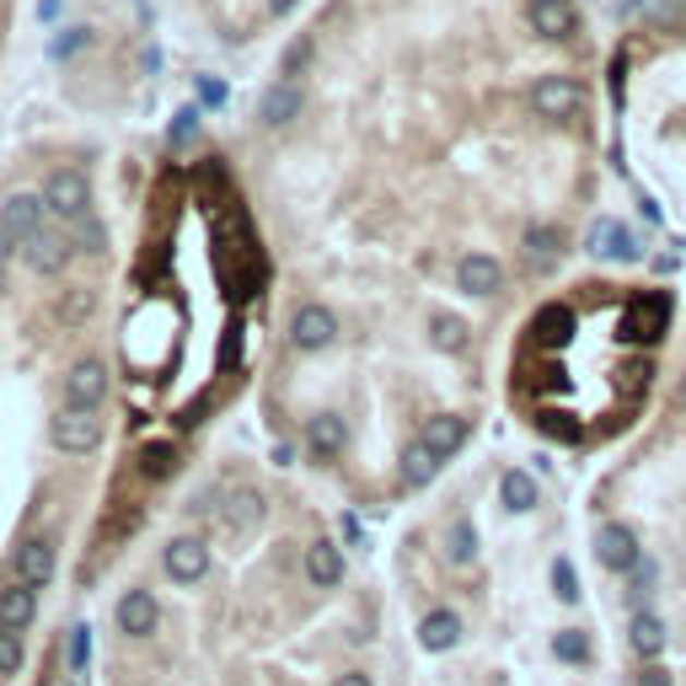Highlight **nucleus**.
Here are the masks:
<instances>
[{
    "instance_id": "f257e3e1",
    "label": "nucleus",
    "mask_w": 686,
    "mask_h": 686,
    "mask_svg": "<svg viewBox=\"0 0 686 686\" xmlns=\"http://www.w3.org/2000/svg\"><path fill=\"white\" fill-rule=\"evenodd\" d=\"M671 327V290H643L623 306V338L627 344H660Z\"/></svg>"
},
{
    "instance_id": "f03ea898",
    "label": "nucleus",
    "mask_w": 686,
    "mask_h": 686,
    "mask_svg": "<svg viewBox=\"0 0 686 686\" xmlns=\"http://www.w3.org/2000/svg\"><path fill=\"white\" fill-rule=\"evenodd\" d=\"M49 435H55L60 450L86 456V450L103 445V419H97V408H70V402H64L60 413H55V424H49Z\"/></svg>"
},
{
    "instance_id": "7ed1b4c3",
    "label": "nucleus",
    "mask_w": 686,
    "mask_h": 686,
    "mask_svg": "<svg viewBox=\"0 0 686 686\" xmlns=\"http://www.w3.org/2000/svg\"><path fill=\"white\" fill-rule=\"evenodd\" d=\"M44 204H49L55 220H81V215L92 209V183H86V172L60 167V172L44 183Z\"/></svg>"
},
{
    "instance_id": "20e7f679",
    "label": "nucleus",
    "mask_w": 686,
    "mask_h": 686,
    "mask_svg": "<svg viewBox=\"0 0 686 686\" xmlns=\"http://www.w3.org/2000/svg\"><path fill=\"white\" fill-rule=\"evenodd\" d=\"M531 108H537L542 119L563 124V119H574V113L585 108V86H579L574 75H542V81L531 86Z\"/></svg>"
},
{
    "instance_id": "39448f33",
    "label": "nucleus",
    "mask_w": 686,
    "mask_h": 686,
    "mask_svg": "<svg viewBox=\"0 0 686 686\" xmlns=\"http://www.w3.org/2000/svg\"><path fill=\"white\" fill-rule=\"evenodd\" d=\"M595 558H601V568H612V574H633L638 568V537L627 531L623 520H606L601 531H595Z\"/></svg>"
},
{
    "instance_id": "423d86ee",
    "label": "nucleus",
    "mask_w": 686,
    "mask_h": 686,
    "mask_svg": "<svg viewBox=\"0 0 686 686\" xmlns=\"http://www.w3.org/2000/svg\"><path fill=\"white\" fill-rule=\"evenodd\" d=\"M108 397V365L103 360H75L64 375V402L70 408H103Z\"/></svg>"
},
{
    "instance_id": "0eeeda50",
    "label": "nucleus",
    "mask_w": 686,
    "mask_h": 686,
    "mask_svg": "<svg viewBox=\"0 0 686 686\" xmlns=\"http://www.w3.org/2000/svg\"><path fill=\"white\" fill-rule=\"evenodd\" d=\"M161 568H167L178 585H198V579L209 574V547H204V537H172L167 553H161Z\"/></svg>"
},
{
    "instance_id": "6e6552de",
    "label": "nucleus",
    "mask_w": 686,
    "mask_h": 686,
    "mask_svg": "<svg viewBox=\"0 0 686 686\" xmlns=\"http://www.w3.org/2000/svg\"><path fill=\"white\" fill-rule=\"evenodd\" d=\"M333 338H338V316L327 312V306H301V312L290 316V344H296V349L316 354V349H327Z\"/></svg>"
},
{
    "instance_id": "1a4fd4ad",
    "label": "nucleus",
    "mask_w": 686,
    "mask_h": 686,
    "mask_svg": "<svg viewBox=\"0 0 686 686\" xmlns=\"http://www.w3.org/2000/svg\"><path fill=\"white\" fill-rule=\"evenodd\" d=\"M585 252L590 257H601V263H633L638 257V242H633V231H627L623 220H595L590 226V237H585Z\"/></svg>"
},
{
    "instance_id": "9d476101",
    "label": "nucleus",
    "mask_w": 686,
    "mask_h": 686,
    "mask_svg": "<svg viewBox=\"0 0 686 686\" xmlns=\"http://www.w3.org/2000/svg\"><path fill=\"white\" fill-rule=\"evenodd\" d=\"M44 215H49V204H44L38 193H11V198L0 204V220H5V231H11L16 242L38 237V231H44Z\"/></svg>"
},
{
    "instance_id": "9b49d317",
    "label": "nucleus",
    "mask_w": 686,
    "mask_h": 686,
    "mask_svg": "<svg viewBox=\"0 0 686 686\" xmlns=\"http://www.w3.org/2000/svg\"><path fill=\"white\" fill-rule=\"evenodd\" d=\"M11 568H16V579L33 585V590L49 585V579H55V542H49V537H27V542L16 547V563H11Z\"/></svg>"
},
{
    "instance_id": "f8f14e48",
    "label": "nucleus",
    "mask_w": 686,
    "mask_h": 686,
    "mask_svg": "<svg viewBox=\"0 0 686 686\" xmlns=\"http://www.w3.org/2000/svg\"><path fill=\"white\" fill-rule=\"evenodd\" d=\"M456 285H461L467 296H494V290L504 285L500 257H489V252H467V257L456 263Z\"/></svg>"
},
{
    "instance_id": "ddd939ff",
    "label": "nucleus",
    "mask_w": 686,
    "mask_h": 686,
    "mask_svg": "<svg viewBox=\"0 0 686 686\" xmlns=\"http://www.w3.org/2000/svg\"><path fill=\"white\" fill-rule=\"evenodd\" d=\"M113 617H119V627H124L129 638H151L156 623H161V606H156V595H151V590H129Z\"/></svg>"
},
{
    "instance_id": "4468645a",
    "label": "nucleus",
    "mask_w": 686,
    "mask_h": 686,
    "mask_svg": "<svg viewBox=\"0 0 686 686\" xmlns=\"http://www.w3.org/2000/svg\"><path fill=\"white\" fill-rule=\"evenodd\" d=\"M22 257H27L33 274H60L64 263H70V242H64L60 231H38V237L22 242Z\"/></svg>"
},
{
    "instance_id": "2eb2a0df",
    "label": "nucleus",
    "mask_w": 686,
    "mask_h": 686,
    "mask_svg": "<svg viewBox=\"0 0 686 686\" xmlns=\"http://www.w3.org/2000/svg\"><path fill=\"white\" fill-rule=\"evenodd\" d=\"M301 103H306V97H301V86L279 81V86H268V92H263V103H257V119H263L268 129H285L290 119H301Z\"/></svg>"
},
{
    "instance_id": "dca6fc26",
    "label": "nucleus",
    "mask_w": 686,
    "mask_h": 686,
    "mask_svg": "<svg viewBox=\"0 0 686 686\" xmlns=\"http://www.w3.org/2000/svg\"><path fill=\"white\" fill-rule=\"evenodd\" d=\"M33 617H38V590H33V585H22V579H11V585L0 590V627L22 633Z\"/></svg>"
},
{
    "instance_id": "f3484780",
    "label": "nucleus",
    "mask_w": 686,
    "mask_h": 686,
    "mask_svg": "<svg viewBox=\"0 0 686 686\" xmlns=\"http://www.w3.org/2000/svg\"><path fill=\"white\" fill-rule=\"evenodd\" d=\"M531 27H537L542 38L563 44V38H574L579 16H574V5H568V0H537V5H531Z\"/></svg>"
},
{
    "instance_id": "a211bd4d",
    "label": "nucleus",
    "mask_w": 686,
    "mask_h": 686,
    "mask_svg": "<svg viewBox=\"0 0 686 686\" xmlns=\"http://www.w3.org/2000/svg\"><path fill=\"white\" fill-rule=\"evenodd\" d=\"M627 643H633L638 660H660V654H665V617H654V612H633V623H627Z\"/></svg>"
},
{
    "instance_id": "6ab92c4d",
    "label": "nucleus",
    "mask_w": 686,
    "mask_h": 686,
    "mask_svg": "<svg viewBox=\"0 0 686 686\" xmlns=\"http://www.w3.org/2000/svg\"><path fill=\"white\" fill-rule=\"evenodd\" d=\"M306 579H312L316 590H333V585L344 579V547L312 542V547H306Z\"/></svg>"
},
{
    "instance_id": "aec40b11",
    "label": "nucleus",
    "mask_w": 686,
    "mask_h": 686,
    "mask_svg": "<svg viewBox=\"0 0 686 686\" xmlns=\"http://www.w3.org/2000/svg\"><path fill=\"white\" fill-rule=\"evenodd\" d=\"M419 643H424L430 654L456 649V643H461V617H456V612H445V606H440V612H430V617L419 623Z\"/></svg>"
},
{
    "instance_id": "412c9836",
    "label": "nucleus",
    "mask_w": 686,
    "mask_h": 686,
    "mask_svg": "<svg viewBox=\"0 0 686 686\" xmlns=\"http://www.w3.org/2000/svg\"><path fill=\"white\" fill-rule=\"evenodd\" d=\"M419 440H424L435 456H450V450H461V440H467V419H461V413H435Z\"/></svg>"
},
{
    "instance_id": "4be33fe9",
    "label": "nucleus",
    "mask_w": 686,
    "mask_h": 686,
    "mask_svg": "<svg viewBox=\"0 0 686 686\" xmlns=\"http://www.w3.org/2000/svg\"><path fill=\"white\" fill-rule=\"evenodd\" d=\"M344 440H349V430H344V419L338 413H316L312 424H306V445H312V456H338L344 450Z\"/></svg>"
},
{
    "instance_id": "5701e85b",
    "label": "nucleus",
    "mask_w": 686,
    "mask_h": 686,
    "mask_svg": "<svg viewBox=\"0 0 686 686\" xmlns=\"http://www.w3.org/2000/svg\"><path fill=\"white\" fill-rule=\"evenodd\" d=\"M440 461H445V456H435L424 440H413V445L402 450V483H408V489H424V483H435Z\"/></svg>"
},
{
    "instance_id": "b1692460",
    "label": "nucleus",
    "mask_w": 686,
    "mask_h": 686,
    "mask_svg": "<svg viewBox=\"0 0 686 686\" xmlns=\"http://www.w3.org/2000/svg\"><path fill=\"white\" fill-rule=\"evenodd\" d=\"M500 500H504V509H515V515L537 509V478L520 472V467H509V472L500 478Z\"/></svg>"
},
{
    "instance_id": "393cba45",
    "label": "nucleus",
    "mask_w": 686,
    "mask_h": 686,
    "mask_svg": "<svg viewBox=\"0 0 686 686\" xmlns=\"http://www.w3.org/2000/svg\"><path fill=\"white\" fill-rule=\"evenodd\" d=\"M526 257H531V268H558V257H563V237L553 231V226H531L526 231Z\"/></svg>"
},
{
    "instance_id": "a878e982",
    "label": "nucleus",
    "mask_w": 686,
    "mask_h": 686,
    "mask_svg": "<svg viewBox=\"0 0 686 686\" xmlns=\"http://www.w3.org/2000/svg\"><path fill=\"white\" fill-rule=\"evenodd\" d=\"M430 344H435L440 354H461L467 349V322L450 312H435L430 316Z\"/></svg>"
},
{
    "instance_id": "bb28decb",
    "label": "nucleus",
    "mask_w": 686,
    "mask_h": 686,
    "mask_svg": "<svg viewBox=\"0 0 686 686\" xmlns=\"http://www.w3.org/2000/svg\"><path fill=\"white\" fill-rule=\"evenodd\" d=\"M257 520H263V494L237 489L231 504H226V526H231V531H248V526H257Z\"/></svg>"
},
{
    "instance_id": "cd10ccee",
    "label": "nucleus",
    "mask_w": 686,
    "mask_h": 686,
    "mask_svg": "<svg viewBox=\"0 0 686 686\" xmlns=\"http://www.w3.org/2000/svg\"><path fill=\"white\" fill-rule=\"evenodd\" d=\"M568 327H574V312H568V306H542L537 322H531V333H537L542 344H563V338H568Z\"/></svg>"
},
{
    "instance_id": "c85d7f7f",
    "label": "nucleus",
    "mask_w": 686,
    "mask_h": 686,
    "mask_svg": "<svg viewBox=\"0 0 686 686\" xmlns=\"http://www.w3.org/2000/svg\"><path fill=\"white\" fill-rule=\"evenodd\" d=\"M445 558L450 563L478 558V531H472V520H456V526H450V537H445Z\"/></svg>"
},
{
    "instance_id": "c756f323",
    "label": "nucleus",
    "mask_w": 686,
    "mask_h": 686,
    "mask_svg": "<svg viewBox=\"0 0 686 686\" xmlns=\"http://www.w3.org/2000/svg\"><path fill=\"white\" fill-rule=\"evenodd\" d=\"M553 654H558L563 665H585V660H590V638H585L579 627H563L558 638H553Z\"/></svg>"
},
{
    "instance_id": "7c9ffc66",
    "label": "nucleus",
    "mask_w": 686,
    "mask_h": 686,
    "mask_svg": "<svg viewBox=\"0 0 686 686\" xmlns=\"http://www.w3.org/2000/svg\"><path fill=\"white\" fill-rule=\"evenodd\" d=\"M22 671V633L0 627V676H16Z\"/></svg>"
},
{
    "instance_id": "2f4dec72",
    "label": "nucleus",
    "mask_w": 686,
    "mask_h": 686,
    "mask_svg": "<svg viewBox=\"0 0 686 686\" xmlns=\"http://www.w3.org/2000/svg\"><path fill=\"white\" fill-rule=\"evenodd\" d=\"M140 472H145V478H167V472H172V445H145Z\"/></svg>"
},
{
    "instance_id": "473e14b6",
    "label": "nucleus",
    "mask_w": 686,
    "mask_h": 686,
    "mask_svg": "<svg viewBox=\"0 0 686 686\" xmlns=\"http://www.w3.org/2000/svg\"><path fill=\"white\" fill-rule=\"evenodd\" d=\"M553 590H558V601H568V606L579 601V579H574V563L568 558L553 563Z\"/></svg>"
},
{
    "instance_id": "72a5a7b5",
    "label": "nucleus",
    "mask_w": 686,
    "mask_h": 686,
    "mask_svg": "<svg viewBox=\"0 0 686 686\" xmlns=\"http://www.w3.org/2000/svg\"><path fill=\"white\" fill-rule=\"evenodd\" d=\"M86 660H92V627H70V671H86Z\"/></svg>"
},
{
    "instance_id": "f704fd0d",
    "label": "nucleus",
    "mask_w": 686,
    "mask_h": 686,
    "mask_svg": "<svg viewBox=\"0 0 686 686\" xmlns=\"http://www.w3.org/2000/svg\"><path fill=\"white\" fill-rule=\"evenodd\" d=\"M633 686H671V671H665V665H654V660H649V665H643V671H638V682Z\"/></svg>"
},
{
    "instance_id": "c9c22d12",
    "label": "nucleus",
    "mask_w": 686,
    "mask_h": 686,
    "mask_svg": "<svg viewBox=\"0 0 686 686\" xmlns=\"http://www.w3.org/2000/svg\"><path fill=\"white\" fill-rule=\"evenodd\" d=\"M86 38H92L86 27H70V33H64V38H60V44H55V55H60V60H64V55H75V49H81Z\"/></svg>"
},
{
    "instance_id": "e433bc0d",
    "label": "nucleus",
    "mask_w": 686,
    "mask_h": 686,
    "mask_svg": "<svg viewBox=\"0 0 686 686\" xmlns=\"http://www.w3.org/2000/svg\"><path fill=\"white\" fill-rule=\"evenodd\" d=\"M306 60H312V44H306V38H301V44H290V49H285V75H290V70H301Z\"/></svg>"
},
{
    "instance_id": "4c0bfd02",
    "label": "nucleus",
    "mask_w": 686,
    "mask_h": 686,
    "mask_svg": "<svg viewBox=\"0 0 686 686\" xmlns=\"http://www.w3.org/2000/svg\"><path fill=\"white\" fill-rule=\"evenodd\" d=\"M198 97H204V103H209V108H220V103H226V86H220V81H209V75H204V81H198Z\"/></svg>"
},
{
    "instance_id": "58836bf2",
    "label": "nucleus",
    "mask_w": 686,
    "mask_h": 686,
    "mask_svg": "<svg viewBox=\"0 0 686 686\" xmlns=\"http://www.w3.org/2000/svg\"><path fill=\"white\" fill-rule=\"evenodd\" d=\"M193 129H198V113H178V129H172V140L183 145V140H193Z\"/></svg>"
},
{
    "instance_id": "ea45409f",
    "label": "nucleus",
    "mask_w": 686,
    "mask_h": 686,
    "mask_svg": "<svg viewBox=\"0 0 686 686\" xmlns=\"http://www.w3.org/2000/svg\"><path fill=\"white\" fill-rule=\"evenodd\" d=\"M22 248V242H16V237H11V231H5V220H0V268H5V263H11V252Z\"/></svg>"
},
{
    "instance_id": "a19ab883",
    "label": "nucleus",
    "mask_w": 686,
    "mask_h": 686,
    "mask_svg": "<svg viewBox=\"0 0 686 686\" xmlns=\"http://www.w3.org/2000/svg\"><path fill=\"white\" fill-rule=\"evenodd\" d=\"M237 344H242V327H231V333H226V365L237 360Z\"/></svg>"
},
{
    "instance_id": "79ce46f5",
    "label": "nucleus",
    "mask_w": 686,
    "mask_h": 686,
    "mask_svg": "<svg viewBox=\"0 0 686 686\" xmlns=\"http://www.w3.org/2000/svg\"><path fill=\"white\" fill-rule=\"evenodd\" d=\"M333 686H371V676H365V671H349V676H338Z\"/></svg>"
},
{
    "instance_id": "37998d69",
    "label": "nucleus",
    "mask_w": 686,
    "mask_h": 686,
    "mask_svg": "<svg viewBox=\"0 0 686 686\" xmlns=\"http://www.w3.org/2000/svg\"><path fill=\"white\" fill-rule=\"evenodd\" d=\"M268 11H274V16H285V11H296V0H268Z\"/></svg>"
},
{
    "instance_id": "c03bdc74",
    "label": "nucleus",
    "mask_w": 686,
    "mask_h": 686,
    "mask_svg": "<svg viewBox=\"0 0 686 686\" xmlns=\"http://www.w3.org/2000/svg\"><path fill=\"white\" fill-rule=\"evenodd\" d=\"M682 413H686V375H682Z\"/></svg>"
},
{
    "instance_id": "a18cd8bd",
    "label": "nucleus",
    "mask_w": 686,
    "mask_h": 686,
    "mask_svg": "<svg viewBox=\"0 0 686 686\" xmlns=\"http://www.w3.org/2000/svg\"><path fill=\"white\" fill-rule=\"evenodd\" d=\"M531 5H537V0H531Z\"/></svg>"
}]
</instances>
